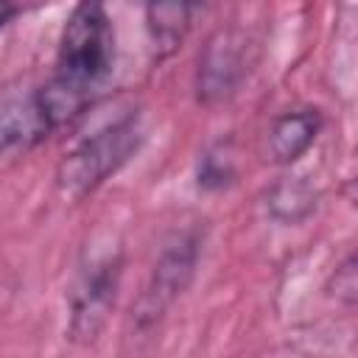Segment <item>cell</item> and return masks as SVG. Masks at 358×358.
I'll return each mask as SVG.
<instances>
[{
	"mask_svg": "<svg viewBox=\"0 0 358 358\" xmlns=\"http://www.w3.org/2000/svg\"><path fill=\"white\" fill-rule=\"evenodd\" d=\"M199 252H201L199 229L176 232L165 243V249L159 252V257L151 268L148 282L143 285V294L137 296V302L131 308V327L137 336L151 333L159 324V319L165 316V310L182 296V291L193 280Z\"/></svg>",
	"mask_w": 358,
	"mask_h": 358,
	"instance_id": "obj_3",
	"label": "cell"
},
{
	"mask_svg": "<svg viewBox=\"0 0 358 358\" xmlns=\"http://www.w3.org/2000/svg\"><path fill=\"white\" fill-rule=\"evenodd\" d=\"M20 14V6H14V3H0V28L11 20V17H17Z\"/></svg>",
	"mask_w": 358,
	"mask_h": 358,
	"instance_id": "obj_10",
	"label": "cell"
},
{
	"mask_svg": "<svg viewBox=\"0 0 358 358\" xmlns=\"http://www.w3.org/2000/svg\"><path fill=\"white\" fill-rule=\"evenodd\" d=\"M196 14V6L187 3H151L145 6V25L151 36V48L157 59L171 56L179 42L185 39L190 28V17Z\"/></svg>",
	"mask_w": 358,
	"mask_h": 358,
	"instance_id": "obj_8",
	"label": "cell"
},
{
	"mask_svg": "<svg viewBox=\"0 0 358 358\" xmlns=\"http://www.w3.org/2000/svg\"><path fill=\"white\" fill-rule=\"evenodd\" d=\"M145 129L137 112L120 115L81 140L56 168V185L70 199H84L98 190L112 173H117L143 145Z\"/></svg>",
	"mask_w": 358,
	"mask_h": 358,
	"instance_id": "obj_2",
	"label": "cell"
},
{
	"mask_svg": "<svg viewBox=\"0 0 358 358\" xmlns=\"http://www.w3.org/2000/svg\"><path fill=\"white\" fill-rule=\"evenodd\" d=\"M120 271H123V257L120 249H106L101 255H92L76 274L67 296V333L78 344H90L98 338L103 330L115 299L120 288Z\"/></svg>",
	"mask_w": 358,
	"mask_h": 358,
	"instance_id": "obj_4",
	"label": "cell"
},
{
	"mask_svg": "<svg viewBox=\"0 0 358 358\" xmlns=\"http://www.w3.org/2000/svg\"><path fill=\"white\" fill-rule=\"evenodd\" d=\"M319 129H322L319 109L302 106V109L282 112L268 129V157L274 162H282V165L299 159L310 148V143L316 140Z\"/></svg>",
	"mask_w": 358,
	"mask_h": 358,
	"instance_id": "obj_7",
	"label": "cell"
},
{
	"mask_svg": "<svg viewBox=\"0 0 358 358\" xmlns=\"http://www.w3.org/2000/svg\"><path fill=\"white\" fill-rule=\"evenodd\" d=\"M115 70V25L101 3H78L59 39L56 70L36 87L53 129L70 126L98 98Z\"/></svg>",
	"mask_w": 358,
	"mask_h": 358,
	"instance_id": "obj_1",
	"label": "cell"
},
{
	"mask_svg": "<svg viewBox=\"0 0 358 358\" xmlns=\"http://www.w3.org/2000/svg\"><path fill=\"white\" fill-rule=\"evenodd\" d=\"M53 123L36 90L0 103V157H20L53 134Z\"/></svg>",
	"mask_w": 358,
	"mask_h": 358,
	"instance_id": "obj_6",
	"label": "cell"
},
{
	"mask_svg": "<svg viewBox=\"0 0 358 358\" xmlns=\"http://www.w3.org/2000/svg\"><path fill=\"white\" fill-rule=\"evenodd\" d=\"M249 70V39L235 28L215 31L201 56L196 73V95L201 103H221L246 78Z\"/></svg>",
	"mask_w": 358,
	"mask_h": 358,
	"instance_id": "obj_5",
	"label": "cell"
},
{
	"mask_svg": "<svg viewBox=\"0 0 358 358\" xmlns=\"http://www.w3.org/2000/svg\"><path fill=\"white\" fill-rule=\"evenodd\" d=\"M229 176H232V165H229L227 157L224 159L215 157V154L204 157V165L199 168V182L204 187H221L224 182H229Z\"/></svg>",
	"mask_w": 358,
	"mask_h": 358,
	"instance_id": "obj_9",
	"label": "cell"
}]
</instances>
